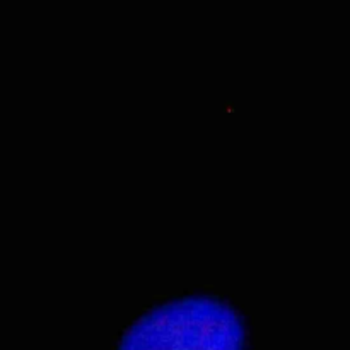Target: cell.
Returning <instances> with one entry per match:
<instances>
[{"mask_svg": "<svg viewBox=\"0 0 350 350\" xmlns=\"http://www.w3.org/2000/svg\"><path fill=\"white\" fill-rule=\"evenodd\" d=\"M118 350H246V328L224 301L181 297L144 314Z\"/></svg>", "mask_w": 350, "mask_h": 350, "instance_id": "cell-1", "label": "cell"}]
</instances>
